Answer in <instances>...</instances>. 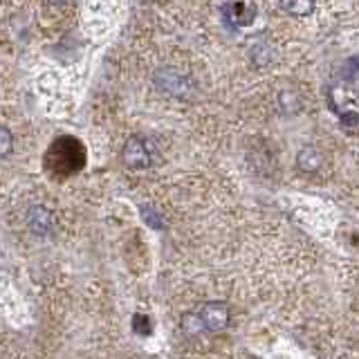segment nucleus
Returning a JSON list of instances; mask_svg holds the SVG:
<instances>
[{
    "label": "nucleus",
    "mask_w": 359,
    "mask_h": 359,
    "mask_svg": "<svg viewBox=\"0 0 359 359\" xmlns=\"http://www.w3.org/2000/svg\"><path fill=\"white\" fill-rule=\"evenodd\" d=\"M121 160L128 168H149L155 160V149L149 140L130 137L121 149Z\"/></svg>",
    "instance_id": "obj_1"
},
{
    "label": "nucleus",
    "mask_w": 359,
    "mask_h": 359,
    "mask_svg": "<svg viewBox=\"0 0 359 359\" xmlns=\"http://www.w3.org/2000/svg\"><path fill=\"white\" fill-rule=\"evenodd\" d=\"M198 317L202 321V328H205V332H220V330H224L229 325L231 314H229V308L224 306V303L211 301L198 312Z\"/></svg>",
    "instance_id": "obj_2"
},
{
    "label": "nucleus",
    "mask_w": 359,
    "mask_h": 359,
    "mask_svg": "<svg viewBox=\"0 0 359 359\" xmlns=\"http://www.w3.org/2000/svg\"><path fill=\"white\" fill-rule=\"evenodd\" d=\"M155 83L160 90L168 95H184L187 93V79L182 74H177L173 67H162L155 74Z\"/></svg>",
    "instance_id": "obj_3"
},
{
    "label": "nucleus",
    "mask_w": 359,
    "mask_h": 359,
    "mask_svg": "<svg viewBox=\"0 0 359 359\" xmlns=\"http://www.w3.org/2000/svg\"><path fill=\"white\" fill-rule=\"evenodd\" d=\"M224 18H227L233 27H245L250 25L256 16V7L252 3H229L224 5Z\"/></svg>",
    "instance_id": "obj_4"
},
{
    "label": "nucleus",
    "mask_w": 359,
    "mask_h": 359,
    "mask_svg": "<svg viewBox=\"0 0 359 359\" xmlns=\"http://www.w3.org/2000/svg\"><path fill=\"white\" fill-rule=\"evenodd\" d=\"M27 224L34 233H50L54 229V213L48 207H32L27 213Z\"/></svg>",
    "instance_id": "obj_5"
},
{
    "label": "nucleus",
    "mask_w": 359,
    "mask_h": 359,
    "mask_svg": "<svg viewBox=\"0 0 359 359\" xmlns=\"http://www.w3.org/2000/svg\"><path fill=\"white\" fill-rule=\"evenodd\" d=\"M297 166L306 173H317L323 166V153L319 149H314V146H306L297 155Z\"/></svg>",
    "instance_id": "obj_6"
},
{
    "label": "nucleus",
    "mask_w": 359,
    "mask_h": 359,
    "mask_svg": "<svg viewBox=\"0 0 359 359\" xmlns=\"http://www.w3.org/2000/svg\"><path fill=\"white\" fill-rule=\"evenodd\" d=\"M280 9L292 16H310L314 11V3H308V0H285V3H280Z\"/></svg>",
    "instance_id": "obj_7"
},
{
    "label": "nucleus",
    "mask_w": 359,
    "mask_h": 359,
    "mask_svg": "<svg viewBox=\"0 0 359 359\" xmlns=\"http://www.w3.org/2000/svg\"><path fill=\"white\" fill-rule=\"evenodd\" d=\"M339 126L346 135H351V137H357L359 135V112L355 110H346L339 115Z\"/></svg>",
    "instance_id": "obj_8"
},
{
    "label": "nucleus",
    "mask_w": 359,
    "mask_h": 359,
    "mask_svg": "<svg viewBox=\"0 0 359 359\" xmlns=\"http://www.w3.org/2000/svg\"><path fill=\"white\" fill-rule=\"evenodd\" d=\"M151 330H153L151 319L146 317V314H135V317H133V332L140 334V337H149Z\"/></svg>",
    "instance_id": "obj_9"
},
{
    "label": "nucleus",
    "mask_w": 359,
    "mask_h": 359,
    "mask_svg": "<svg viewBox=\"0 0 359 359\" xmlns=\"http://www.w3.org/2000/svg\"><path fill=\"white\" fill-rule=\"evenodd\" d=\"M182 328L187 334H198V332H205V328H202V321L198 314H184L182 317Z\"/></svg>",
    "instance_id": "obj_10"
},
{
    "label": "nucleus",
    "mask_w": 359,
    "mask_h": 359,
    "mask_svg": "<svg viewBox=\"0 0 359 359\" xmlns=\"http://www.w3.org/2000/svg\"><path fill=\"white\" fill-rule=\"evenodd\" d=\"M142 218H144V222L149 224V227H153V229H162V227H164V222H162V218H160V213H157L155 209H151V207H142Z\"/></svg>",
    "instance_id": "obj_11"
},
{
    "label": "nucleus",
    "mask_w": 359,
    "mask_h": 359,
    "mask_svg": "<svg viewBox=\"0 0 359 359\" xmlns=\"http://www.w3.org/2000/svg\"><path fill=\"white\" fill-rule=\"evenodd\" d=\"M11 149H14V137H11L9 128L0 126V157H5L11 153Z\"/></svg>",
    "instance_id": "obj_12"
}]
</instances>
